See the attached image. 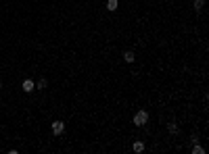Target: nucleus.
<instances>
[{
	"label": "nucleus",
	"mask_w": 209,
	"mask_h": 154,
	"mask_svg": "<svg viewBox=\"0 0 209 154\" xmlns=\"http://www.w3.org/2000/svg\"><path fill=\"white\" fill-rule=\"evenodd\" d=\"M134 59H136V56H134V52H123V60H126V63H134Z\"/></svg>",
	"instance_id": "nucleus-6"
},
{
	"label": "nucleus",
	"mask_w": 209,
	"mask_h": 154,
	"mask_svg": "<svg viewBox=\"0 0 209 154\" xmlns=\"http://www.w3.org/2000/svg\"><path fill=\"white\" fill-rule=\"evenodd\" d=\"M132 148H134V152H142V150H144V144H142V142H134Z\"/></svg>",
	"instance_id": "nucleus-9"
},
{
	"label": "nucleus",
	"mask_w": 209,
	"mask_h": 154,
	"mask_svg": "<svg viewBox=\"0 0 209 154\" xmlns=\"http://www.w3.org/2000/svg\"><path fill=\"white\" fill-rule=\"evenodd\" d=\"M63 131H65V123H63V121H54V123H52V133H54V136H61Z\"/></svg>",
	"instance_id": "nucleus-2"
},
{
	"label": "nucleus",
	"mask_w": 209,
	"mask_h": 154,
	"mask_svg": "<svg viewBox=\"0 0 209 154\" xmlns=\"http://www.w3.org/2000/svg\"><path fill=\"white\" fill-rule=\"evenodd\" d=\"M147 121H148V112L147 111H138L134 115V125H136V127H144Z\"/></svg>",
	"instance_id": "nucleus-1"
},
{
	"label": "nucleus",
	"mask_w": 209,
	"mask_h": 154,
	"mask_svg": "<svg viewBox=\"0 0 209 154\" xmlns=\"http://www.w3.org/2000/svg\"><path fill=\"white\" fill-rule=\"evenodd\" d=\"M44 87H46V79H38V90H44Z\"/></svg>",
	"instance_id": "nucleus-10"
},
{
	"label": "nucleus",
	"mask_w": 209,
	"mask_h": 154,
	"mask_svg": "<svg viewBox=\"0 0 209 154\" xmlns=\"http://www.w3.org/2000/svg\"><path fill=\"white\" fill-rule=\"evenodd\" d=\"M0 87H2V81H0Z\"/></svg>",
	"instance_id": "nucleus-11"
},
{
	"label": "nucleus",
	"mask_w": 209,
	"mask_h": 154,
	"mask_svg": "<svg viewBox=\"0 0 209 154\" xmlns=\"http://www.w3.org/2000/svg\"><path fill=\"white\" fill-rule=\"evenodd\" d=\"M117 4H119L117 0H107V10H111V13L117 10Z\"/></svg>",
	"instance_id": "nucleus-5"
},
{
	"label": "nucleus",
	"mask_w": 209,
	"mask_h": 154,
	"mask_svg": "<svg viewBox=\"0 0 209 154\" xmlns=\"http://www.w3.org/2000/svg\"><path fill=\"white\" fill-rule=\"evenodd\" d=\"M34 87H36V83L32 79H25L23 81V92H34Z\"/></svg>",
	"instance_id": "nucleus-3"
},
{
	"label": "nucleus",
	"mask_w": 209,
	"mask_h": 154,
	"mask_svg": "<svg viewBox=\"0 0 209 154\" xmlns=\"http://www.w3.org/2000/svg\"><path fill=\"white\" fill-rule=\"evenodd\" d=\"M192 154H205V148L203 146H199V142L192 146Z\"/></svg>",
	"instance_id": "nucleus-7"
},
{
	"label": "nucleus",
	"mask_w": 209,
	"mask_h": 154,
	"mask_svg": "<svg viewBox=\"0 0 209 154\" xmlns=\"http://www.w3.org/2000/svg\"><path fill=\"white\" fill-rule=\"evenodd\" d=\"M203 6H205V0H194V10H197V13L203 10Z\"/></svg>",
	"instance_id": "nucleus-8"
},
{
	"label": "nucleus",
	"mask_w": 209,
	"mask_h": 154,
	"mask_svg": "<svg viewBox=\"0 0 209 154\" xmlns=\"http://www.w3.org/2000/svg\"><path fill=\"white\" fill-rule=\"evenodd\" d=\"M167 131H169L172 136L178 133V125H176V121H169V123H167Z\"/></svg>",
	"instance_id": "nucleus-4"
}]
</instances>
